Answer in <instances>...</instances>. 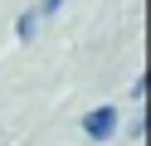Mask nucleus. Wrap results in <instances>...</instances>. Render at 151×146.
Segmentation results:
<instances>
[{"mask_svg":"<svg viewBox=\"0 0 151 146\" xmlns=\"http://www.w3.org/2000/svg\"><path fill=\"white\" fill-rule=\"evenodd\" d=\"M63 5V0H44V15H54V10H59Z\"/></svg>","mask_w":151,"mask_h":146,"instance_id":"2","label":"nucleus"},{"mask_svg":"<svg viewBox=\"0 0 151 146\" xmlns=\"http://www.w3.org/2000/svg\"><path fill=\"white\" fill-rule=\"evenodd\" d=\"M83 132H88L93 141H107V136L117 132V107H93V112L83 117Z\"/></svg>","mask_w":151,"mask_h":146,"instance_id":"1","label":"nucleus"}]
</instances>
